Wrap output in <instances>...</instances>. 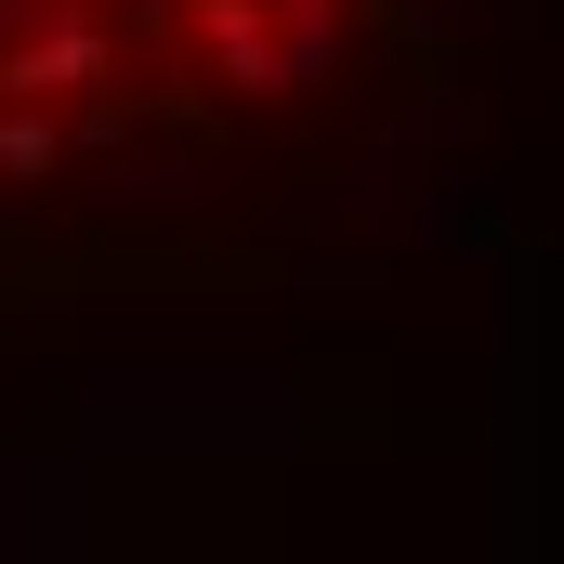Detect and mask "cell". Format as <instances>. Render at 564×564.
Wrapping results in <instances>:
<instances>
[{
	"label": "cell",
	"mask_w": 564,
	"mask_h": 564,
	"mask_svg": "<svg viewBox=\"0 0 564 564\" xmlns=\"http://www.w3.org/2000/svg\"><path fill=\"white\" fill-rule=\"evenodd\" d=\"M408 0H0V210L210 197L315 144Z\"/></svg>",
	"instance_id": "cell-1"
}]
</instances>
